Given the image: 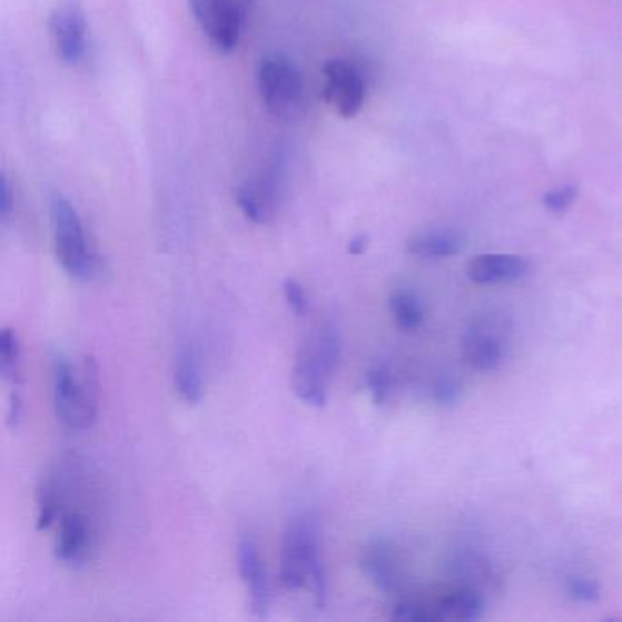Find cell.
I'll list each match as a JSON object with an SVG mask.
<instances>
[{"label":"cell","mask_w":622,"mask_h":622,"mask_svg":"<svg viewBox=\"0 0 622 622\" xmlns=\"http://www.w3.org/2000/svg\"><path fill=\"white\" fill-rule=\"evenodd\" d=\"M566 593L573 601L592 604L601 599V586L595 579L588 575H572L566 581Z\"/></svg>","instance_id":"obj_21"},{"label":"cell","mask_w":622,"mask_h":622,"mask_svg":"<svg viewBox=\"0 0 622 622\" xmlns=\"http://www.w3.org/2000/svg\"><path fill=\"white\" fill-rule=\"evenodd\" d=\"M93 358H85L81 373L70 359L57 355L51 362V385L57 421L71 431L90 430L99 411V378Z\"/></svg>","instance_id":"obj_3"},{"label":"cell","mask_w":622,"mask_h":622,"mask_svg":"<svg viewBox=\"0 0 622 622\" xmlns=\"http://www.w3.org/2000/svg\"><path fill=\"white\" fill-rule=\"evenodd\" d=\"M367 247H369V238L367 236H356L347 245V253L353 254V256H362Z\"/></svg>","instance_id":"obj_26"},{"label":"cell","mask_w":622,"mask_h":622,"mask_svg":"<svg viewBox=\"0 0 622 622\" xmlns=\"http://www.w3.org/2000/svg\"><path fill=\"white\" fill-rule=\"evenodd\" d=\"M21 342L16 330L6 327L0 334V376L11 389L21 387Z\"/></svg>","instance_id":"obj_19"},{"label":"cell","mask_w":622,"mask_h":622,"mask_svg":"<svg viewBox=\"0 0 622 622\" xmlns=\"http://www.w3.org/2000/svg\"><path fill=\"white\" fill-rule=\"evenodd\" d=\"M13 205H16V199H13V190H11L10 179H8V176H2V203H0V213H2V218H10Z\"/></svg>","instance_id":"obj_25"},{"label":"cell","mask_w":622,"mask_h":622,"mask_svg":"<svg viewBox=\"0 0 622 622\" xmlns=\"http://www.w3.org/2000/svg\"><path fill=\"white\" fill-rule=\"evenodd\" d=\"M389 310L396 325H398V329L413 333V330L421 329L422 324H424V305L413 290H393L389 296Z\"/></svg>","instance_id":"obj_18"},{"label":"cell","mask_w":622,"mask_h":622,"mask_svg":"<svg viewBox=\"0 0 622 622\" xmlns=\"http://www.w3.org/2000/svg\"><path fill=\"white\" fill-rule=\"evenodd\" d=\"M450 567L456 584L475 588L484 595L501 590V577L486 556L478 553H462L451 561Z\"/></svg>","instance_id":"obj_15"},{"label":"cell","mask_w":622,"mask_h":622,"mask_svg":"<svg viewBox=\"0 0 622 622\" xmlns=\"http://www.w3.org/2000/svg\"><path fill=\"white\" fill-rule=\"evenodd\" d=\"M362 570L376 590L385 595H401L407 586V575L401 555L391 542L378 539L364 547L362 552Z\"/></svg>","instance_id":"obj_10"},{"label":"cell","mask_w":622,"mask_h":622,"mask_svg":"<svg viewBox=\"0 0 622 622\" xmlns=\"http://www.w3.org/2000/svg\"><path fill=\"white\" fill-rule=\"evenodd\" d=\"M279 579L289 592H298L309 582L316 608L327 606L329 577L322 555L318 524L313 516H294L285 530Z\"/></svg>","instance_id":"obj_1"},{"label":"cell","mask_w":622,"mask_h":622,"mask_svg":"<svg viewBox=\"0 0 622 622\" xmlns=\"http://www.w3.org/2000/svg\"><path fill=\"white\" fill-rule=\"evenodd\" d=\"M50 36L57 56L67 65H77L87 51V21L77 4L57 6L50 16Z\"/></svg>","instance_id":"obj_11"},{"label":"cell","mask_w":622,"mask_h":622,"mask_svg":"<svg viewBox=\"0 0 622 622\" xmlns=\"http://www.w3.org/2000/svg\"><path fill=\"white\" fill-rule=\"evenodd\" d=\"M236 203L245 218L264 225L276 216L279 203V172L276 168L261 170L247 179L236 192Z\"/></svg>","instance_id":"obj_12"},{"label":"cell","mask_w":622,"mask_h":622,"mask_svg":"<svg viewBox=\"0 0 622 622\" xmlns=\"http://www.w3.org/2000/svg\"><path fill=\"white\" fill-rule=\"evenodd\" d=\"M527 259L513 254H481L467 265V276L473 284H510L526 276Z\"/></svg>","instance_id":"obj_14"},{"label":"cell","mask_w":622,"mask_h":622,"mask_svg":"<svg viewBox=\"0 0 622 622\" xmlns=\"http://www.w3.org/2000/svg\"><path fill=\"white\" fill-rule=\"evenodd\" d=\"M284 296L285 302L289 305L294 316L304 318L309 313L310 304L309 296L305 293L304 285L299 284L296 278H287L284 282Z\"/></svg>","instance_id":"obj_23"},{"label":"cell","mask_w":622,"mask_h":622,"mask_svg":"<svg viewBox=\"0 0 622 622\" xmlns=\"http://www.w3.org/2000/svg\"><path fill=\"white\" fill-rule=\"evenodd\" d=\"M365 387L376 405H384L391 401L395 391V375L387 362H376L365 373Z\"/></svg>","instance_id":"obj_20"},{"label":"cell","mask_w":622,"mask_h":622,"mask_svg":"<svg viewBox=\"0 0 622 622\" xmlns=\"http://www.w3.org/2000/svg\"><path fill=\"white\" fill-rule=\"evenodd\" d=\"M238 572L245 588H247L254 615L265 618L270 610L273 590H270L267 566H265V561L259 553L258 542L254 541L253 536H244L239 541Z\"/></svg>","instance_id":"obj_13"},{"label":"cell","mask_w":622,"mask_h":622,"mask_svg":"<svg viewBox=\"0 0 622 622\" xmlns=\"http://www.w3.org/2000/svg\"><path fill=\"white\" fill-rule=\"evenodd\" d=\"M259 97L268 113L278 119H293L304 107V79L289 57L265 56L256 71Z\"/></svg>","instance_id":"obj_6"},{"label":"cell","mask_w":622,"mask_h":622,"mask_svg":"<svg viewBox=\"0 0 622 622\" xmlns=\"http://www.w3.org/2000/svg\"><path fill=\"white\" fill-rule=\"evenodd\" d=\"M174 387L185 404L196 405L203 398V371L192 344H181L174 359Z\"/></svg>","instance_id":"obj_16"},{"label":"cell","mask_w":622,"mask_h":622,"mask_svg":"<svg viewBox=\"0 0 622 622\" xmlns=\"http://www.w3.org/2000/svg\"><path fill=\"white\" fill-rule=\"evenodd\" d=\"M344 353V338L338 325L325 322L299 347L294 362L293 389L310 407H325L329 382L338 369Z\"/></svg>","instance_id":"obj_2"},{"label":"cell","mask_w":622,"mask_h":622,"mask_svg":"<svg viewBox=\"0 0 622 622\" xmlns=\"http://www.w3.org/2000/svg\"><path fill=\"white\" fill-rule=\"evenodd\" d=\"M579 190L575 185H562V187L552 188L544 194L542 203L550 213L561 216L572 208L573 203L577 199Z\"/></svg>","instance_id":"obj_22"},{"label":"cell","mask_w":622,"mask_h":622,"mask_svg":"<svg viewBox=\"0 0 622 622\" xmlns=\"http://www.w3.org/2000/svg\"><path fill=\"white\" fill-rule=\"evenodd\" d=\"M190 8L208 41L225 53L236 50L244 31L245 0H190Z\"/></svg>","instance_id":"obj_7"},{"label":"cell","mask_w":622,"mask_h":622,"mask_svg":"<svg viewBox=\"0 0 622 622\" xmlns=\"http://www.w3.org/2000/svg\"><path fill=\"white\" fill-rule=\"evenodd\" d=\"M65 487V502L62 512L57 521L56 556L67 566H85L96 552L97 546V521L81 506L79 501L71 502L70 470H59Z\"/></svg>","instance_id":"obj_5"},{"label":"cell","mask_w":622,"mask_h":622,"mask_svg":"<svg viewBox=\"0 0 622 622\" xmlns=\"http://www.w3.org/2000/svg\"><path fill=\"white\" fill-rule=\"evenodd\" d=\"M51 227H53V245L61 267L71 278L88 282L99 268L97 254L91 250L85 225H82L76 207L68 199L56 196L50 201Z\"/></svg>","instance_id":"obj_4"},{"label":"cell","mask_w":622,"mask_h":622,"mask_svg":"<svg viewBox=\"0 0 622 622\" xmlns=\"http://www.w3.org/2000/svg\"><path fill=\"white\" fill-rule=\"evenodd\" d=\"M462 355L471 369L495 371L506 356V342L501 322L495 318L476 319L462 336Z\"/></svg>","instance_id":"obj_9"},{"label":"cell","mask_w":622,"mask_h":622,"mask_svg":"<svg viewBox=\"0 0 622 622\" xmlns=\"http://www.w3.org/2000/svg\"><path fill=\"white\" fill-rule=\"evenodd\" d=\"M464 248V238L450 228L424 230L407 239V253L416 258L444 259L456 256Z\"/></svg>","instance_id":"obj_17"},{"label":"cell","mask_w":622,"mask_h":622,"mask_svg":"<svg viewBox=\"0 0 622 622\" xmlns=\"http://www.w3.org/2000/svg\"><path fill=\"white\" fill-rule=\"evenodd\" d=\"M431 393L436 404L453 405L461 398V385L453 376L442 375L433 382Z\"/></svg>","instance_id":"obj_24"},{"label":"cell","mask_w":622,"mask_h":622,"mask_svg":"<svg viewBox=\"0 0 622 622\" xmlns=\"http://www.w3.org/2000/svg\"><path fill=\"white\" fill-rule=\"evenodd\" d=\"M324 99L339 117H355L365 99V82L358 68L344 59H333L324 67Z\"/></svg>","instance_id":"obj_8"}]
</instances>
